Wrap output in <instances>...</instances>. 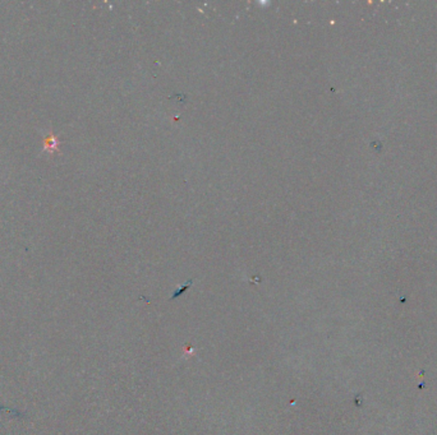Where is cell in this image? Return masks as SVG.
Segmentation results:
<instances>
[{
    "label": "cell",
    "instance_id": "1",
    "mask_svg": "<svg viewBox=\"0 0 437 435\" xmlns=\"http://www.w3.org/2000/svg\"><path fill=\"white\" fill-rule=\"evenodd\" d=\"M46 147H50V151H51V149L57 147V140H55L53 137H50V139L46 140Z\"/></svg>",
    "mask_w": 437,
    "mask_h": 435
}]
</instances>
